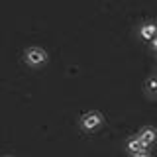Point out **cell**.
<instances>
[{"instance_id": "obj_1", "label": "cell", "mask_w": 157, "mask_h": 157, "mask_svg": "<svg viewBox=\"0 0 157 157\" xmlns=\"http://www.w3.org/2000/svg\"><path fill=\"white\" fill-rule=\"evenodd\" d=\"M26 59L32 63V65H39V63L45 61V51H43V49H39V47H32L26 53Z\"/></svg>"}, {"instance_id": "obj_2", "label": "cell", "mask_w": 157, "mask_h": 157, "mask_svg": "<svg viewBox=\"0 0 157 157\" xmlns=\"http://www.w3.org/2000/svg\"><path fill=\"white\" fill-rule=\"evenodd\" d=\"M155 137H157V132L153 130V128H144V130L140 132V136H137V140H140L145 147H149L155 141Z\"/></svg>"}, {"instance_id": "obj_3", "label": "cell", "mask_w": 157, "mask_h": 157, "mask_svg": "<svg viewBox=\"0 0 157 157\" xmlns=\"http://www.w3.org/2000/svg\"><path fill=\"white\" fill-rule=\"evenodd\" d=\"M100 122H102V118H100V114H96V112H90V114H86L82 118V126H85L86 130H94V128L100 126Z\"/></svg>"}, {"instance_id": "obj_4", "label": "cell", "mask_w": 157, "mask_h": 157, "mask_svg": "<svg viewBox=\"0 0 157 157\" xmlns=\"http://www.w3.org/2000/svg\"><path fill=\"white\" fill-rule=\"evenodd\" d=\"M157 36V24H153V22H147V24H144L141 26V37L144 39H153Z\"/></svg>"}, {"instance_id": "obj_5", "label": "cell", "mask_w": 157, "mask_h": 157, "mask_svg": "<svg viewBox=\"0 0 157 157\" xmlns=\"http://www.w3.org/2000/svg\"><path fill=\"white\" fill-rule=\"evenodd\" d=\"M128 149L132 151V155H136V153H141V151H147L149 147H145L137 137H132V140H128Z\"/></svg>"}, {"instance_id": "obj_6", "label": "cell", "mask_w": 157, "mask_h": 157, "mask_svg": "<svg viewBox=\"0 0 157 157\" xmlns=\"http://www.w3.org/2000/svg\"><path fill=\"white\" fill-rule=\"evenodd\" d=\"M149 88H151V90H157V78L155 77L149 78Z\"/></svg>"}, {"instance_id": "obj_7", "label": "cell", "mask_w": 157, "mask_h": 157, "mask_svg": "<svg viewBox=\"0 0 157 157\" xmlns=\"http://www.w3.org/2000/svg\"><path fill=\"white\" fill-rule=\"evenodd\" d=\"M134 157H149V153H147V151H141V153H136Z\"/></svg>"}]
</instances>
